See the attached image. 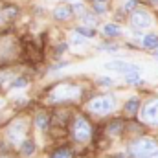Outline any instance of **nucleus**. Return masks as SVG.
Instances as JSON below:
<instances>
[{"instance_id": "ddd939ff", "label": "nucleus", "mask_w": 158, "mask_h": 158, "mask_svg": "<svg viewBox=\"0 0 158 158\" xmlns=\"http://www.w3.org/2000/svg\"><path fill=\"white\" fill-rule=\"evenodd\" d=\"M35 125L39 127L40 131H46V129H48V125H50V118H48L46 114H39V116L35 118Z\"/></svg>"}, {"instance_id": "423d86ee", "label": "nucleus", "mask_w": 158, "mask_h": 158, "mask_svg": "<svg viewBox=\"0 0 158 158\" xmlns=\"http://www.w3.org/2000/svg\"><path fill=\"white\" fill-rule=\"evenodd\" d=\"M24 134H26V123L20 121V119L9 123V127H7V131H6V138H7L11 143H20V140L24 138Z\"/></svg>"}, {"instance_id": "cd10ccee", "label": "nucleus", "mask_w": 158, "mask_h": 158, "mask_svg": "<svg viewBox=\"0 0 158 158\" xmlns=\"http://www.w3.org/2000/svg\"><path fill=\"white\" fill-rule=\"evenodd\" d=\"M151 4H155V6L158 7V0H151Z\"/></svg>"}, {"instance_id": "f257e3e1", "label": "nucleus", "mask_w": 158, "mask_h": 158, "mask_svg": "<svg viewBox=\"0 0 158 158\" xmlns=\"http://www.w3.org/2000/svg\"><path fill=\"white\" fill-rule=\"evenodd\" d=\"M81 94H83L81 86L72 85V83H61V85L53 86L48 92V101L53 103V105H61V103H68V101L79 99Z\"/></svg>"}, {"instance_id": "20e7f679", "label": "nucleus", "mask_w": 158, "mask_h": 158, "mask_svg": "<svg viewBox=\"0 0 158 158\" xmlns=\"http://www.w3.org/2000/svg\"><path fill=\"white\" fill-rule=\"evenodd\" d=\"M72 134H74V138L77 142L85 143V142H88L92 138V127L85 118H76L74 125H72Z\"/></svg>"}, {"instance_id": "6ab92c4d", "label": "nucleus", "mask_w": 158, "mask_h": 158, "mask_svg": "<svg viewBox=\"0 0 158 158\" xmlns=\"http://www.w3.org/2000/svg\"><path fill=\"white\" fill-rule=\"evenodd\" d=\"M17 13H19V9L13 7V6H7V7H4V11H2V15H4L6 19H13V17H17Z\"/></svg>"}, {"instance_id": "9b49d317", "label": "nucleus", "mask_w": 158, "mask_h": 158, "mask_svg": "<svg viewBox=\"0 0 158 158\" xmlns=\"http://www.w3.org/2000/svg\"><path fill=\"white\" fill-rule=\"evenodd\" d=\"M103 33L107 37H118L119 33H121V28H119L118 24H105L103 26Z\"/></svg>"}, {"instance_id": "f03ea898", "label": "nucleus", "mask_w": 158, "mask_h": 158, "mask_svg": "<svg viewBox=\"0 0 158 158\" xmlns=\"http://www.w3.org/2000/svg\"><path fill=\"white\" fill-rule=\"evenodd\" d=\"M132 158H158V143L149 138H138L129 147Z\"/></svg>"}, {"instance_id": "7c9ffc66", "label": "nucleus", "mask_w": 158, "mask_h": 158, "mask_svg": "<svg viewBox=\"0 0 158 158\" xmlns=\"http://www.w3.org/2000/svg\"><path fill=\"white\" fill-rule=\"evenodd\" d=\"M0 158H6V156H0Z\"/></svg>"}, {"instance_id": "b1692460", "label": "nucleus", "mask_w": 158, "mask_h": 158, "mask_svg": "<svg viewBox=\"0 0 158 158\" xmlns=\"http://www.w3.org/2000/svg\"><path fill=\"white\" fill-rule=\"evenodd\" d=\"M119 127H121V123H114V125H110V127H109V132H110V134H118L119 132Z\"/></svg>"}, {"instance_id": "4be33fe9", "label": "nucleus", "mask_w": 158, "mask_h": 158, "mask_svg": "<svg viewBox=\"0 0 158 158\" xmlns=\"http://www.w3.org/2000/svg\"><path fill=\"white\" fill-rule=\"evenodd\" d=\"M72 42H74L76 46H81V44H85V37H83L81 33H77V31H76V35H74V39H72Z\"/></svg>"}, {"instance_id": "dca6fc26", "label": "nucleus", "mask_w": 158, "mask_h": 158, "mask_svg": "<svg viewBox=\"0 0 158 158\" xmlns=\"http://www.w3.org/2000/svg\"><path fill=\"white\" fill-rule=\"evenodd\" d=\"M90 2H92V6H94V9L98 13H105L107 11V0H90Z\"/></svg>"}, {"instance_id": "2eb2a0df", "label": "nucleus", "mask_w": 158, "mask_h": 158, "mask_svg": "<svg viewBox=\"0 0 158 158\" xmlns=\"http://www.w3.org/2000/svg\"><path fill=\"white\" fill-rule=\"evenodd\" d=\"M125 81H127L129 85H138V83H142L140 72H131V74H125Z\"/></svg>"}, {"instance_id": "7ed1b4c3", "label": "nucleus", "mask_w": 158, "mask_h": 158, "mask_svg": "<svg viewBox=\"0 0 158 158\" xmlns=\"http://www.w3.org/2000/svg\"><path fill=\"white\" fill-rule=\"evenodd\" d=\"M114 105H116V103H114V98H112V96H98V98H94V99L88 101L86 109H88L92 114L105 116V114H109V112L114 110Z\"/></svg>"}, {"instance_id": "9d476101", "label": "nucleus", "mask_w": 158, "mask_h": 158, "mask_svg": "<svg viewBox=\"0 0 158 158\" xmlns=\"http://www.w3.org/2000/svg\"><path fill=\"white\" fill-rule=\"evenodd\" d=\"M143 46L147 50H156L158 48V35L156 33H149L143 37Z\"/></svg>"}, {"instance_id": "f8f14e48", "label": "nucleus", "mask_w": 158, "mask_h": 158, "mask_svg": "<svg viewBox=\"0 0 158 158\" xmlns=\"http://www.w3.org/2000/svg\"><path fill=\"white\" fill-rule=\"evenodd\" d=\"M138 107H140L138 98H132V99H129V101L125 103V107H123V109H125V112H127V114H131V116H132V114H136V112H138Z\"/></svg>"}, {"instance_id": "4468645a", "label": "nucleus", "mask_w": 158, "mask_h": 158, "mask_svg": "<svg viewBox=\"0 0 158 158\" xmlns=\"http://www.w3.org/2000/svg\"><path fill=\"white\" fill-rule=\"evenodd\" d=\"M20 149H22V155H24V156H31V155L35 153V143H33L31 140H28V142L22 143Z\"/></svg>"}, {"instance_id": "412c9836", "label": "nucleus", "mask_w": 158, "mask_h": 158, "mask_svg": "<svg viewBox=\"0 0 158 158\" xmlns=\"http://www.w3.org/2000/svg\"><path fill=\"white\" fill-rule=\"evenodd\" d=\"M52 158H70V153L66 151V149H61V151H57V153H53Z\"/></svg>"}, {"instance_id": "1a4fd4ad", "label": "nucleus", "mask_w": 158, "mask_h": 158, "mask_svg": "<svg viewBox=\"0 0 158 158\" xmlns=\"http://www.w3.org/2000/svg\"><path fill=\"white\" fill-rule=\"evenodd\" d=\"M53 17H55L57 20H68V19L72 17V7L66 6V4H61V6H57V7L53 9Z\"/></svg>"}, {"instance_id": "a211bd4d", "label": "nucleus", "mask_w": 158, "mask_h": 158, "mask_svg": "<svg viewBox=\"0 0 158 158\" xmlns=\"http://www.w3.org/2000/svg\"><path fill=\"white\" fill-rule=\"evenodd\" d=\"M26 85H28V79L26 77H17L11 85H9V88H11V90H15V88H24Z\"/></svg>"}, {"instance_id": "aec40b11", "label": "nucleus", "mask_w": 158, "mask_h": 158, "mask_svg": "<svg viewBox=\"0 0 158 158\" xmlns=\"http://www.w3.org/2000/svg\"><path fill=\"white\" fill-rule=\"evenodd\" d=\"M83 22L94 28V26H96V22H98V19H96L94 15H83Z\"/></svg>"}, {"instance_id": "5701e85b", "label": "nucleus", "mask_w": 158, "mask_h": 158, "mask_svg": "<svg viewBox=\"0 0 158 158\" xmlns=\"http://www.w3.org/2000/svg\"><path fill=\"white\" fill-rule=\"evenodd\" d=\"M136 4H138V0H129V2L125 4V7H123V9H125V11H132V9L136 7Z\"/></svg>"}, {"instance_id": "bb28decb", "label": "nucleus", "mask_w": 158, "mask_h": 158, "mask_svg": "<svg viewBox=\"0 0 158 158\" xmlns=\"http://www.w3.org/2000/svg\"><path fill=\"white\" fill-rule=\"evenodd\" d=\"M74 9H76V11H83V6H81V4H76V6H74Z\"/></svg>"}, {"instance_id": "a878e982", "label": "nucleus", "mask_w": 158, "mask_h": 158, "mask_svg": "<svg viewBox=\"0 0 158 158\" xmlns=\"http://www.w3.org/2000/svg\"><path fill=\"white\" fill-rule=\"evenodd\" d=\"M101 83H103V85H110V83H112V79L105 77V79H101Z\"/></svg>"}, {"instance_id": "6e6552de", "label": "nucleus", "mask_w": 158, "mask_h": 158, "mask_svg": "<svg viewBox=\"0 0 158 158\" xmlns=\"http://www.w3.org/2000/svg\"><path fill=\"white\" fill-rule=\"evenodd\" d=\"M132 26L134 28H149L151 26V17L145 11H134L132 13Z\"/></svg>"}, {"instance_id": "c85d7f7f", "label": "nucleus", "mask_w": 158, "mask_h": 158, "mask_svg": "<svg viewBox=\"0 0 158 158\" xmlns=\"http://www.w3.org/2000/svg\"><path fill=\"white\" fill-rule=\"evenodd\" d=\"M64 2H74V0H64Z\"/></svg>"}, {"instance_id": "f3484780", "label": "nucleus", "mask_w": 158, "mask_h": 158, "mask_svg": "<svg viewBox=\"0 0 158 158\" xmlns=\"http://www.w3.org/2000/svg\"><path fill=\"white\" fill-rule=\"evenodd\" d=\"M77 33H81L83 37H96V31H94V28H85V26H79L77 30H76Z\"/></svg>"}, {"instance_id": "0eeeda50", "label": "nucleus", "mask_w": 158, "mask_h": 158, "mask_svg": "<svg viewBox=\"0 0 158 158\" xmlns=\"http://www.w3.org/2000/svg\"><path fill=\"white\" fill-rule=\"evenodd\" d=\"M105 68L110 72H119V74H131V72H140V66L125 63V61H109L105 63Z\"/></svg>"}, {"instance_id": "39448f33", "label": "nucleus", "mask_w": 158, "mask_h": 158, "mask_svg": "<svg viewBox=\"0 0 158 158\" xmlns=\"http://www.w3.org/2000/svg\"><path fill=\"white\" fill-rule=\"evenodd\" d=\"M142 119L153 127H158V98L149 99L142 109Z\"/></svg>"}, {"instance_id": "393cba45", "label": "nucleus", "mask_w": 158, "mask_h": 158, "mask_svg": "<svg viewBox=\"0 0 158 158\" xmlns=\"http://www.w3.org/2000/svg\"><path fill=\"white\" fill-rule=\"evenodd\" d=\"M68 50V46L66 44H59V48H57V53H63V52H66Z\"/></svg>"}, {"instance_id": "c756f323", "label": "nucleus", "mask_w": 158, "mask_h": 158, "mask_svg": "<svg viewBox=\"0 0 158 158\" xmlns=\"http://www.w3.org/2000/svg\"><path fill=\"white\" fill-rule=\"evenodd\" d=\"M0 107H2V101H0Z\"/></svg>"}]
</instances>
